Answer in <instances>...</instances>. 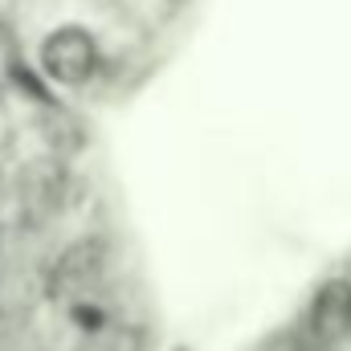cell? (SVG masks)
Listing matches in <instances>:
<instances>
[{
	"mask_svg": "<svg viewBox=\"0 0 351 351\" xmlns=\"http://www.w3.org/2000/svg\"><path fill=\"white\" fill-rule=\"evenodd\" d=\"M41 62H45V70H49L53 82H62V86H82V82H90V74H94V66H98V45H94V37H90L86 29L62 25V29H53V33L45 37Z\"/></svg>",
	"mask_w": 351,
	"mask_h": 351,
	"instance_id": "cell-1",
	"label": "cell"
},
{
	"mask_svg": "<svg viewBox=\"0 0 351 351\" xmlns=\"http://www.w3.org/2000/svg\"><path fill=\"white\" fill-rule=\"evenodd\" d=\"M102 265H106V245L98 237L70 245L49 269V294L53 298H78L82 290H90L102 278Z\"/></svg>",
	"mask_w": 351,
	"mask_h": 351,
	"instance_id": "cell-2",
	"label": "cell"
},
{
	"mask_svg": "<svg viewBox=\"0 0 351 351\" xmlns=\"http://www.w3.org/2000/svg\"><path fill=\"white\" fill-rule=\"evenodd\" d=\"M311 331L323 343H339L351 335V282L348 278H331L327 286H319L315 302H311Z\"/></svg>",
	"mask_w": 351,
	"mask_h": 351,
	"instance_id": "cell-3",
	"label": "cell"
}]
</instances>
